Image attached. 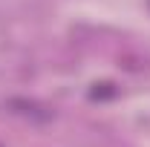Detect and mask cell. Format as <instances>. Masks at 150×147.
I'll use <instances>...</instances> for the list:
<instances>
[{"label": "cell", "instance_id": "obj_1", "mask_svg": "<svg viewBox=\"0 0 150 147\" xmlns=\"http://www.w3.org/2000/svg\"><path fill=\"white\" fill-rule=\"evenodd\" d=\"M9 110L18 112V115H23V118H29V121H49V118H52L49 110H43L40 104L26 101V98H12V101H9Z\"/></svg>", "mask_w": 150, "mask_h": 147}, {"label": "cell", "instance_id": "obj_2", "mask_svg": "<svg viewBox=\"0 0 150 147\" xmlns=\"http://www.w3.org/2000/svg\"><path fill=\"white\" fill-rule=\"evenodd\" d=\"M90 95L93 98H112L115 90H112V84H95L93 90H90Z\"/></svg>", "mask_w": 150, "mask_h": 147}]
</instances>
